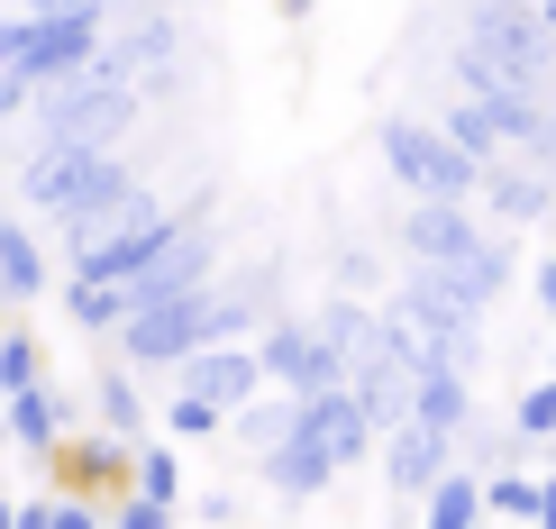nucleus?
<instances>
[{"mask_svg": "<svg viewBox=\"0 0 556 529\" xmlns=\"http://www.w3.org/2000/svg\"><path fill=\"white\" fill-rule=\"evenodd\" d=\"M137 165L119 147H83V137H28V155L10 165V192L37 211V228H64L83 211H101L110 192H128Z\"/></svg>", "mask_w": 556, "mask_h": 529, "instance_id": "nucleus-1", "label": "nucleus"}, {"mask_svg": "<svg viewBox=\"0 0 556 529\" xmlns=\"http://www.w3.org/2000/svg\"><path fill=\"white\" fill-rule=\"evenodd\" d=\"M182 211L165 192H155L147 174L128 182V192H110L101 211H83V219H64V228H46V238L64 247V265H83V274H110V284H119V274H137L155 256V247H165V228H174Z\"/></svg>", "mask_w": 556, "mask_h": 529, "instance_id": "nucleus-2", "label": "nucleus"}, {"mask_svg": "<svg viewBox=\"0 0 556 529\" xmlns=\"http://www.w3.org/2000/svg\"><path fill=\"white\" fill-rule=\"evenodd\" d=\"M556 74V37L539 28V10H520V0H483L466 18V46H456V83L466 91H547Z\"/></svg>", "mask_w": 556, "mask_h": 529, "instance_id": "nucleus-3", "label": "nucleus"}, {"mask_svg": "<svg viewBox=\"0 0 556 529\" xmlns=\"http://www.w3.org/2000/svg\"><path fill=\"white\" fill-rule=\"evenodd\" d=\"M137 128V83L101 74V64H83V74L46 83L28 101V137H83V147H119Z\"/></svg>", "mask_w": 556, "mask_h": 529, "instance_id": "nucleus-4", "label": "nucleus"}, {"mask_svg": "<svg viewBox=\"0 0 556 529\" xmlns=\"http://www.w3.org/2000/svg\"><path fill=\"white\" fill-rule=\"evenodd\" d=\"M101 28L110 18H83V10H0V74H28L46 91L101 55Z\"/></svg>", "mask_w": 556, "mask_h": 529, "instance_id": "nucleus-5", "label": "nucleus"}, {"mask_svg": "<svg viewBox=\"0 0 556 529\" xmlns=\"http://www.w3.org/2000/svg\"><path fill=\"white\" fill-rule=\"evenodd\" d=\"M375 147H383V165H392V182L410 201H475V182H483V165L429 119H383Z\"/></svg>", "mask_w": 556, "mask_h": 529, "instance_id": "nucleus-6", "label": "nucleus"}, {"mask_svg": "<svg viewBox=\"0 0 556 529\" xmlns=\"http://www.w3.org/2000/svg\"><path fill=\"white\" fill-rule=\"evenodd\" d=\"M91 64L119 74V83H137V101H155V91L182 83V18H137V28H119V37L101 28V55Z\"/></svg>", "mask_w": 556, "mask_h": 529, "instance_id": "nucleus-7", "label": "nucleus"}, {"mask_svg": "<svg viewBox=\"0 0 556 529\" xmlns=\"http://www.w3.org/2000/svg\"><path fill=\"white\" fill-rule=\"evenodd\" d=\"M265 356V383H283V393H319V383H346V356L319 338V319H265L256 338Z\"/></svg>", "mask_w": 556, "mask_h": 529, "instance_id": "nucleus-8", "label": "nucleus"}, {"mask_svg": "<svg viewBox=\"0 0 556 529\" xmlns=\"http://www.w3.org/2000/svg\"><path fill=\"white\" fill-rule=\"evenodd\" d=\"M174 375H182V393H201V402H219V411H238L247 393H265V356H256V338H211V348H192Z\"/></svg>", "mask_w": 556, "mask_h": 529, "instance_id": "nucleus-9", "label": "nucleus"}, {"mask_svg": "<svg viewBox=\"0 0 556 529\" xmlns=\"http://www.w3.org/2000/svg\"><path fill=\"white\" fill-rule=\"evenodd\" d=\"M74 420H83V411H74V393H64L55 375H37L28 393H0V439H10L18 456H55Z\"/></svg>", "mask_w": 556, "mask_h": 529, "instance_id": "nucleus-10", "label": "nucleus"}, {"mask_svg": "<svg viewBox=\"0 0 556 529\" xmlns=\"http://www.w3.org/2000/svg\"><path fill=\"white\" fill-rule=\"evenodd\" d=\"M375 448H383V484L402 493V502H420L429 475L456 456V439H447V429H429V420H392V429H375Z\"/></svg>", "mask_w": 556, "mask_h": 529, "instance_id": "nucleus-11", "label": "nucleus"}, {"mask_svg": "<svg viewBox=\"0 0 556 529\" xmlns=\"http://www.w3.org/2000/svg\"><path fill=\"white\" fill-rule=\"evenodd\" d=\"M46 284H55V256H46V228L0 211V311H37Z\"/></svg>", "mask_w": 556, "mask_h": 529, "instance_id": "nucleus-12", "label": "nucleus"}, {"mask_svg": "<svg viewBox=\"0 0 556 529\" xmlns=\"http://www.w3.org/2000/svg\"><path fill=\"white\" fill-rule=\"evenodd\" d=\"M46 466H55L64 484H83V493H110V484H128L137 439H119V429H64V448L46 456Z\"/></svg>", "mask_w": 556, "mask_h": 529, "instance_id": "nucleus-13", "label": "nucleus"}, {"mask_svg": "<svg viewBox=\"0 0 556 529\" xmlns=\"http://www.w3.org/2000/svg\"><path fill=\"white\" fill-rule=\"evenodd\" d=\"M475 201H483V211H493L502 228H529V219H547V211H556V174L493 155V165H483V182H475Z\"/></svg>", "mask_w": 556, "mask_h": 529, "instance_id": "nucleus-14", "label": "nucleus"}, {"mask_svg": "<svg viewBox=\"0 0 556 529\" xmlns=\"http://www.w3.org/2000/svg\"><path fill=\"white\" fill-rule=\"evenodd\" d=\"M475 238H483V228H475V201H410V219H402L410 265H456Z\"/></svg>", "mask_w": 556, "mask_h": 529, "instance_id": "nucleus-15", "label": "nucleus"}, {"mask_svg": "<svg viewBox=\"0 0 556 529\" xmlns=\"http://www.w3.org/2000/svg\"><path fill=\"white\" fill-rule=\"evenodd\" d=\"M64 319H74L83 338H110L128 319V292L110 284V274H83V265H64Z\"/></svg>", "mask_w": 556, "mask_h": 529, "instance_id": "nucleus-16", "label": "nucleus"}, {"mask_svg": "<svg viewBox=\"0 0 556 529\" xmlns=\"http://www.w3.org/2000/svg\"><path fill=\"white\" fill-rule=\"evenodd\" d=\"M91 420L119 429V439H147V393H137V365H101V383H91Z\"/></svg>", "mask_w": 556, "mask_h": 529, "instance_id": "nucleus-17", "label": "nucleus"}, {"mask_svg": "<svg viewBox=\"0 0 556 529\" xmlns=\"http://www.w3.org/2000/svg\"><path fill=\"white\" fill-rule=\"evenodd\" d=\"M420 502H429V520H483V475H466V466L447 456V466L429 475Z\"/></svg>", "mask_w": 556, "mask_h": 529, "instance_id": "nucleus-18", "label": "nucleus"}, {"mask_svg": "<svg viewBox=\"0 0 556 529\" xmlns=\"http://www.w3.org/2000/svg\"><path fill=\"white\" fill-rule=\"evenodd\" d=\"M438 128H447L456 147L475 155V165H493V155H511V147H502V128H493V110H483L475 91H466V101H456V110H447V119H438Z\"/></svg>", "mask_w": 556, "mask_h": 529, "instance_id": "nucleus-19", "label": "nucleus"}, {"mask_svg": "<svg viewBox=\"0 0 556 529\" xmlns=\"http://www.w3.org/2000/svg\"><path fill=\"white\" fill-rule=\"evenodd\" d=\"M128 484H137V493H155V502H174V512H182V456H174L165 439H137V466H128Z\"/></svg>", "mask_w": 556, "mask_h": 529, "instance_id": "nucleus-20", "label": "nucleus"}, {"mask_svg": "<svg viewBox=\"0 0 556 529\" xmlns=\"http://www.w3.org/2000/svg\"><path fill=\"white\" fill-rule=\"evenodd\" d=\"M46 375V338L37 329H0V393H28Z\"/></svg>", "mask_w": 556, "mask_h": 529, "instance_id": "nucleus-21", "label": "nucleus"}, {"mask_svg": "<svg viewBox=\"0 0 556 529\" xmlns=\"http://www.w3.org/2000/svg\"><path fill=\"white\" fill-rule=\"evenodd\" d=\"M165 439H228V411L201 402V393H174L165 402Z\"/></svg>", "mask_w": 556, "mask_h": 529, "instance_id": "nucleus-22", "label": "nucleus"}, {"mask_svg": "<svg viewBox=\"0 0 556 529\" xmlns=\"http://www.w3.org/2000/svg\"><path fill=\"white\" fill-rule=\"evenodd\" d=\"M483 512H520V520H539V484H529V475H483Z\"/></svg>", "mask_w": 556, "mask_h": 529, "instance_id": "nucleus-23", "label": "nucleus"}, {"mask_svg": "<svg viewBox=\"0 0 556 529\" xmlns=\"http://www.w3.org/2000/svg\"><path fill=\"white\" fill-rule=\"evenodd\" d=\"M511 420H520V439H556V375H547V383H529Z\"/></svg>", "mask_w": 556, "mask_h": 529, "instance_id": "nucleus-24", "label": "nucleus"}, {"mask_svg": "<svg viewBox=\"0 0 556 529\" xmlns=\"http://www.w3.org/2000/svg\"><path fill=\"white\" fill-rule=\"evenodd\" d=\"M110 520H119V529H165V520H174V502H155V493H137V484H128L119 502H110Z\"/></svg>", "mask_w": 556, "mask_h": 529, "instance_id": "nucleus-25", "label": "nucleus"}, {"mask_svg": "<svg viewBox=\"0 0 556 529\" xmlns=\"http://www.w3.org/2000/svg\"><path fill=\"white\" fill-rule=\"evenodd\" d=\"M28 101H37L28 74H0V119H28Z\"/></svg>", "mask_w": 556, "mask_h": 529, "instance_id": "nucleus-26", "label": "nucleus"}, {"mask_svg": "<svg viewBox=\"0 0 556 529\" xmlns=\"http://www.w3.org/2000/svg\"><path fill=\"white\" fill-rule=\"evenodd\" d=\"M18 10H83V18H110L119 0H18Z\"/></svg>", "mask_w": 556, "mask_h": 529, "instance_id": "nucleus-27", "label": "nucleus"}, {"mask_svg": "<svg viewBox=\"0 0 556 529\" xmlns=\"http://www.w3.org/2000/svg\"><path fill=\"white\" fill-rule=\"evenodd\" d=\"M529 284H539V302H547V319H556V256H547L539 274H529Z\"/></svg>", "mask_w": 556, "mask_h": 529, "instance_id": "nucleus-28", "label": "nucleus"}, {"mask_svg": "<svg viewBox=\"0 0 556 529\" xmlns=\"http://www.w3.org/2000/svg\"><path fill=\"white\" fill-rule=\"evenodd\" d=\"M539 520H556V475H547V484H539Z\"/></svg>", "mask_w": 556, "mask_h": 529, "instance_id": "nucleus-29", "label": "nucleus"}, {"mask_svg": "<svg viewBox=\"0 0 556 529\" xmlns=\"http://www.w3.org/2000/svg\"><path fill=\"white\" fill-rule=\"evenodd\" d=\"M274 10H283V18H311V10H319V0H274Z\"/></svg>", "mask_w": 556, "mask_h": 529, "instance_id": "nucleus-30", "label": "nucleus"}, {"mask_svg": "<svg viewBox=\"0 0 556 529\" xmlns=\"http://www.w3.org/2000/svg\"><path fill=\"white\" fill-rule=\"evenodd\" d=\"M0 529H18V502H10V493H0Z\"/></svg>", "mask_w": 556, "mask_h": 529, "instance_id": "nucleus-31", "label": "nucleus"}, {"mask_svg": "<svg viewBox=\"0 0 556 529\" xmlns=\"http://www.w3.org/2000/svg\"><path fill=\"white\" fill-rule=\"evenodd\" d=\"M539 28H547V37H556V0H539Z\"/></svg>", "mask_w": 556, "mask_h": 529, "instance_id": "nucleus-32", "label": "nucleus"}, {"mask_svg": "<svg viewBox=\"0 0 556 529\" xmlns=\"http://www.w3.org/2000/svg\"><path fill=\"white\" fill-rule=\"evenodd\" d=\"M0 211H10V182H0Z\"/></svg>", "mask_w": 556, "mask_h": 529, "instance_id": "nucleus-33", "label": "nucleus"}]
</instances>
